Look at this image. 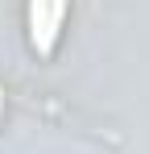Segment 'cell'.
Wrapping results in <instances>:
<instances>
[{"mask_svg":"<svg viewBox=\"0 0 149 154\" xmlns=\"http://www.w3.org/2000/svg\"><path fill=\"white\" fill-rule=\"evenodd\" d=\"M0 104H4V92H0Z\"/></svg>","mask_w":149,"mask_h":154,"instance_id":"cell-2","label":"cell"},{"mask_svg":"<svg viewBox=\"0 0 149 154\" xmlns=\"http://www.w3.org/2000/svg\"><path fill=\"white\" fill-rule=\"evenodd\" d=\"M62 17H66V0H29V29H33V50L50 58L54 50V38L62 29Z\"/></svg>","mask_w":149,"mask_h":154,"instance_id":"cell-1","label":"cell"}]
</instances>
